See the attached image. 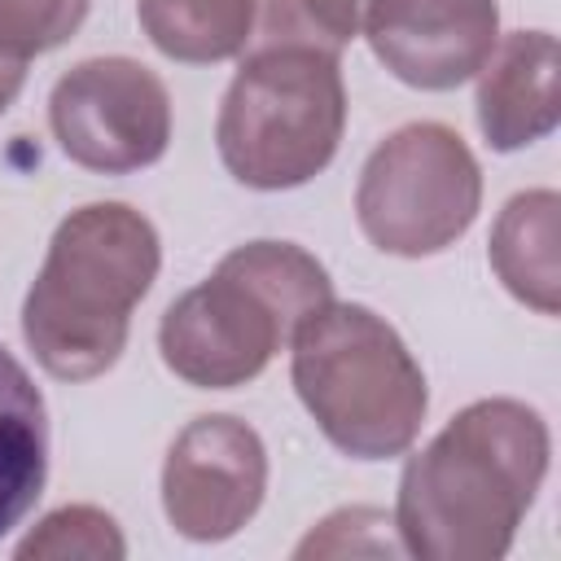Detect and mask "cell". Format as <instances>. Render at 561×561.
<instances>
[{
	"label": "cell",
	"instance_id": "cell-1",
	"mask_svg": "<svg viewBox=\"0 0 561 561\" xmlns=\"http://www.w3.org/2000/svg\"><path fill=\"white\" fill-rule=\"evenodd\" d=\"M548 421L522 399L460 408L416 456L394 495V535L421 561H500L548 478Z\"/></svg>",
	"mask_w": 561,
	"mask_h": 561
},
{
	"label": "cell",
	"instance_id": "cell-2",
	"mask_svg": "<svg viewBox=\"0 0 561 561\" xmlns=\"http://www.w3.org/2000/svg\"><path fill=\"white\" fill-rule=\"evenodd\" d=\"M162 267L158 228L127 202L75 206L44 254L26 298L22 337L57 381L110 373L127 346L131 311Z\"/></svg>",
	"mask_w": 561,
	"mask_h": 561
},
{
	"label": "cell",
	"instance_id": "cell-3",
	"mask_svg": "<svg viewBox=\"0 0 561 561\" xmlns=\"http://www.w3.org/2000/svg\"><path fill=\"white\" fill-rule=\"evenodd\" d=\"M324 302H333V280L311 250L294 241H245L162 311L158 351L184 386L237 390Z\"/></svg>",
	"mask_w": 561,
	"mask_h": 561
},
{
	"label": "cell",
	"instance_id": "cell-4",
	"mask_svg": "<svg viewBox=\"0 0 561 561\" xmlns=\"http://www.w3.org/2000/svg\"><path fill=\"white\" fill-rule=\"evenodd\" d=\"M289 381L320 434L351 460L403 456L430 412L416 355L364 302H324L294 329Z\"/></svg>",
	"mask_w": 561,
	"mask_h": 561
},
{
	"label": "cell",
	"instance_id": "cell-5",
	"mask_svg": "<svg viewBox=\"0 0 561 561\" xmlns=\"http://www.w3.org/2000/svg\"><path fill=\"white\" fill-rule=\"evenodd\" d=\"M346 131L337 53L311 44L245 48L219 101L215 149L228 175L259 193L316 180Z\"/></svg>",
	"mask_w": 561,
	"mask_h": 561
},
{
	"label": "cell",
	"instance_id": "cell-6",
	"mask_svg": "<svg viewBox=\"0 0 561 561\" xmlns=\"http://www.w3.org/2000/svg\"><path fill=\"white\" fill-rule=\"evenodd\" d=\"M482 210V167L447 123H408L364 162L355 184L359 232L399 259L456 245Z\"/></svg>",
	"mask_w": 561,
	"mask_h": 561
},
{
	"label": "cell",
	"instance_id": "cell-7",
	"mask_svg": "<svg viewBox=\"0 0 561 561\" xmlns=\"http://www.w3.org/2000/svg\"><path fill=\"white\" fill-rule=\"evenodd\" d=\"M48 127L75 167L127 175L167 153L171 96L136 57H88L53 83Z\"/></svg>",
	"mask_w": 561,
	"mask_h": 561
},
{
	"label": "cell",
	"instance_id": "cell-8",
	"mask_svg": "<svg viewBox=\"0 0 561 561\" xmlns=\"http://www.w3.org/2000/svg\"><path fill=\"white\" fill-rule=\"evenodd\" d=\"M267 495V447L232 412L193 416L162 460V513L193 543L232 539Z\"/></svg>",
	"mask_w": 561,
	"mask_h": 561
},
{
	"label": "cell",
	"instance_id": "cell-9",
	"mask_svg": "<svg viewBox=\"0 0 561 561\" xmlns=\"http://www.w3.org/2000/svg\"><path fill=\"white\" fill-rule=\"evenodd\" d=\"M373 57L408 88L451 92L469 83L500 39L495 0H373L364 18Z\"/></svg>",
	"mask_w": 561,
	"mask_h": 561
},
{
	"label": "cell",
	"instance_id": "cell-10",
	"mask_svg": "<svg viewBox=\"0 0 561 561\" xmlns=\"http://www.w3.org/2000/svg\"><path fill=\"white\" fill-rule=\"evenodd\" d=\"M561 48L552 31H508L495 39L478 79V127L491 149L513 153L552 136L561 118Z\"/></svg>",
	"mask_w": 561,
	"mask_h": 561
},
{
	"label": "cell",
	"instance_id": "cell-11",
	"mask_svg": "<svg viewBox=\"0 0 561 561\" xmlns=\"http://www.w3.org/2000/svg\"><path fill=\"white\" fill-rule=\"evenodd\" d=\"M557 188H526L504 202L491 224L486 259L500 285L539 316L561 311V263H557Z\"/></svg>",
	"mask_w": 561,
	"mask_h": 561
},
{
	"label": "cell",
	"instance_id": "cell-12",
	"mask_svg": "<svg viewBox=\"0 0 561 561\" xmlns=\"http://www.w3.org/2000/svg\"><path fill=\"white\" fill-rule=\"evenodd\" d=\"M48 478V408L22 359L0 346V539L35 508Z\"/></svg>",
	"mask_w": 561,
	"mask_h": 561
},
{
	"label": "cell",
	"instance_id": "cell-13",
	"mask_svg": "<svg viewBox=\"0 0 561 561\" xmlns=\"http://www.w3.org/2000/svg\"><path fill=\"white\" fill-rule=\"evenodd\" d=\"M136 18L162 57L215 66L245 53L254 0H136Z\"/></svg>",
	"mask_w": 561,
	"mask_h": 561
},
{
	"label": "cell",
	"instance_id": "cell-14",
	"mask_svg": "<svg viewBox=\"0 0 561 561\" xmlns=\"http://www.w3.org/2000/svg\"><path fill=\"white\" fill-rule=\"evenodd\" d=\"M18 561H66V557H88V561H123L127 539L118 522L96 508V504H66L53 508L31 526V535L13 548Z\"/></svg>",
	"mask_w": 561,
	"mask_h": 561
},
{
	"label": "cell",
	"instance_id": "cell-15",
	"mask_svg": "<svg viewBox=\"0 0 561 561\" xmlns=\"http://www.w3.org/2000/svg\"><path fill=\"white\" fill-rule=\"evenodd\" d=\"M92 0H0V48L31 61L61 48L88 18Z\"/></svg>",
	"mask_w": 561,
	"mask_h": 561
},
{
	"label": "cell",
	"instance_id": "cell-16",
	"mask_svg": "<svg viewBox=\"0 0 561 561\" xmlns=\"http://www.w3.org/2000/svg\"><path fill=\"white\" fill-rule=\"evenodd\" d=\"M298 4L316 44L329 53H342L355 35H364V18L373 9V0H298Z\"/></svg>",
	"mask_w": 561,
	"mask_h": 561
},
{
	"label": "cell",
	"instance_id": "cell-17",
	"mask_svg": "<svg viewBox=\"0 0 561 561\" xmlns=\"http://www.w3.org/2000/svg\"><path fill=\"white\" fill-rule=\"evenodd\" d=\"M26 66H31V61H22V57H13V53L0 48V114L18 101V92H22V83H26Z\"/></svg>",
	"mask_w": 561,
	"mask_h": 561
}]
</instances>
